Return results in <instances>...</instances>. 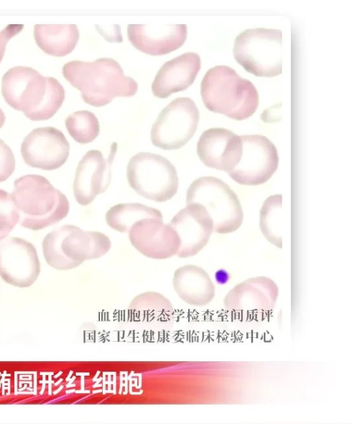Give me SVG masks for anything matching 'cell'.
<instances>
[{
  "mask_svg": "<svg viewBox=\"0 0 353 424\" xmlns=\"http://www.w3.org/2000/svg\"><path fill=\"white\" fill-rule=\"evenodd\" d=\"M63 75L81 91L86 103L95 107L104 106L117 97L134 96L138 90L137 83L111 58L70 61L63 65Z\"/></svg>",
  "mask_w": 353,
  "mask_h": 424,
  "instance_id": "1",
  "label": "cell"
},
{
  "mask_svg": "<svg viewBox=\"0 0 353 424\" xmlns=\"http://www.w3.org/2000/svg\"><path fill=\"white\" fill-rule=\"evenodd\" d=\"M12 198L19 223L32 230H42L63 219L70 210L65 194L43 176L27 174L14 181Z\"/></svg>",
  "mask_w": 353,
  "mask_h": 424,
  "instance_id": "2",
  "label": "cell"
},
{
  "mask_svg": "<svg viewBox=\"0 0 353 424\" xmlns=\"http://www.w3.org/2000/svg\"><path fill=\"white\" fill-rule=\"evenodd\" d=\"M201 95L210 111L239 121L251 117L259 103L253 83L227 65H216L207 71L201 83Z\"/></svg>",
  "mask_w": 353,
  "mask_h": 424,
  "instance_id": "3",
  "label": "cell"
},
{
  "mask_svg": "<svg viewBox=\"0 0 353 424\" xmlns=\"http://www.w3.org/2000/svg\"><path fill=\"white\" fill-rule=\"evenodd\" d=\"M111 248L110 239L96 231H83L65 225L49 232L43 239V256L48 265L60 270L75 268L84 261L105 255Z\"/></svg>",
  "mask_w": 353,
  "mask_h": 424,
  "instance_id": "4",
  "label": "cell"
},
{
  "mask_svg": "<svg viewBox=\"0 0 353 424\" xmlns=\"http://www.w3.org/2000/svg\"><path fill=\"white\" fill-rule=\"evenodd\" d=\"M186 203L203 206L212 221L213 231L219 234L233 232L243 222V210L237 195L216 177L195 179L187 190Z\"/></svg>",
  "mask_w": 353,
  "mask_h": 424,
  "instance_id": "5",
  "label": "cell"
},
{
  "mask_svg": "<svg viewBox=\"0 0 353 424\" xmlns=\"http://www.w3.org/2000/svg\"><path fill=\"white\" fill-rule=\"evenodd\" d=\"M282 32L263 28L248 29L235 39L233 55L247 72L272 77L282 72Z\"/></svg>",
  "mask_w": 353,
  "mask_h": 424,
  "instance_id": "6",
  "label": "cell"
},
{
  "mask_svg": "<svg viewBox=\"0 0 353 424\" xmlns=\"http://www.w3.org/2000/svg\"><path fill=\"white\" fill-rule=\"evenodd\" d=\"M126 176L130 186L140 196L156 202L171 199L177 192L175 167L165 157L139 152L128 161Z\"/></svg>",
  "mask_w": 353,
  "mask_h": 424,
  "instance_id": "7",
  "label": "cell"
},
{
  "mask_svg": "<svg viewBox=\"0 0 353 424\" xmlns=\"http://www.w3.org/2000/svg\"><path fill=\"white\" fill-rule=\"evenodd\" d=\"M199 121L194 102L188 97L176 98L161 111L153 123L151 141L165 150L181 148L194 134Z\"/></svg>",
  "mask_w": 353,
  "mask_h": 424,
  "instance_id": "8",
  "label": "cell"
},
{
  "mask_svg": "<svg viewBox=\"0 0 353 424\" xmlns=\"http://www.w3.org/2000/svg\"><path fill=\"white\" fill-rule=\"evenodd\" d=\"M242 154L229 176L245 185H258L268 181L279 165L277 150L266 137L259 134L241 137Z\"/></svg>",
  "mask_w": 353,
  "mask_h": 424,
  "instance_id": "9",
  "label": "cell"
},
{
  "mask_svg": "<svg viewBox=\"0 0 353 424\" xmlns=\"http://www.w3.org/2000/svg\"><path fill=\"white\" fill-rule=\"evenodd\" d=\"M40 270L37 252L31 243L14 236L0 240V276L6 283L19 287H30Z\"/></svg>",
  "mask_w": 353,
  "mask_h": 424,
  "instance_id": "10",
  "label": "cell"
},
{
  "mask_svg": "<svg viewBox=\"0 0 353 424\" xmlns=\"http://www.w3.org/2000/svg\"><path fill=\"white\" fill-rule=\"evenodd\" d=\"M21 153L29 166L44 170L59 168L67 161L70 144L62 132L54 127L32 130L23 139Z\"/></svg>",
  "mask_w": 353,
  "mask_h": 424,
  "instance_id": "11",
  "label": "cell"
},
{
  "mask_svg": "<svg viewBox=\"0 0 353 424\" xmlns=\"http://www.w3.org/2000/svg\"><path fill=\"white\" fill-rule=\"evenodd\" d=\"M116 151L117 143H114L107 159L98 150H90L82 157L73 182V192L79 204L88 205L106 191L111 181V166Z\"/></svg>",
  "mask_w": 353,
  "mask_h": 424,
  "instance_id": "12",
  "label": "cell"
},
{
  "mask_svg": "<svg viewBox=\"0 0 353 424\" xmlns=\"http://www.w3.org/2000/svg\"><path fill=\"white\" fill-rule=\"evenodd\" d=\"M46 77L34 69L16 66L3 76L1 93L12 108L26 113L41 102L46 90Z\"/></svg>",
  "mask_w": 353,
  "mask_h": 424,
  "instance_id": "13",
  "label": "cell"
},
{
  "mask_svg": "<svg viewBox=\"0 0 353 424\" xmlns=\"http://www.w3.org/2000/svg\"><path fill=\"white\" fill-rule=\"evenodd\" d=\"M133 247L144 256L165 259L176 254L179 239L170 224L163 219H143L133 224L128 231Z\"/></svg>",
  "mask_w": 353,
  "mask_h": 424,
  "instance_id": "14",
  "label": "cell"
},
{
  "mask_svg": "<svg viewBox=\"0 0 353 424\" xmlns=\"http://www.w3.org/2000/svg\"><path fill=\"white\" fill-rule=\"evenodd\" d=\"M170 225L179 236V246L176 254L179 258L196 254L208 243L213 232L210 216L197 203L187 205L174 216Z\"/></svg>",
  "mask_w": 353,
  "mask_h": 424,
  "instance_id": "15",
  "label": "cell"
},
{
  "mask_svg": "<svg viewBox=\"0 0 353 424\" xmlns=\"http://www.w3.org/2000/svg\"><path fill=\"white\" fill-rule=\"evenodd\" d=\"M196 152L201 161L207 167L228 172L241 159V137L222 128L208 129L201 135Z\"/></svg>",
  "mask_w": 353,
  "mask_h": 424,
  "instance_id": "16",
  "label": "cell"
},
{
  "mask_svg": "<svg viewBox=\"0 0 353 424\" xmlns=\"http://www.w3.org/2000/svg\"><path fill=\"white\" fill-rule=\"evenodd\" d=\"M128 37L136 49L152 56L163 55L182 46L187 38V26L130 24Z\"/></svg>",
  "mask_w": 353,
  "mask_h": 424,
  "instance_id": "17",
  "label": "cell"
},
{
  "mask_svg": "<svg viewBox=\"0 0 353 424\" xmlns=\"http://www.w3.org/2000/svg\"><path fill=\"white\" fill-rule=\"evenodd\" d=\"M201 68V59L195 52H186L165 62L152 83L153 94L165 99L191 85Z\"/></svg>",
  "mask_w": 353,
  "mask_h": 424,
  "instance_id": "18",
  "label": "cell"
},
{
  "mask_svg": "<svg viewBox=\"0 0 353 424\" xmlns=\"http://www.w3.org/2000/svg\"><path fill=\"white\" fill-rule=\"evenodd\" d=\"M173 286L178 296L191 305L208 299L214 292L212 283L206 272L194 265L177 269L173 277Z\"/></svg>",
  "mask_w": 353,
  "mask_h": 424,
  "instance_id": "19",
  "label": "cell"
},
{
  "mask_svg": "<svg viewBox=\"0 0 353 424\" xmlns=\"http://www.w3.org/2000/svg\"><path fill=\"white\" fill-rule=\"evenodd\" d=\"M34 38L37 46L46 54L63 57L77 46L79 33L76 25H35Z\"/></svg>",
  "mask_w": 353,
  "mask_h": 424,
  "instance_id": "20",
  "label": "cell"
},
{
  "mask_svg": "<svg viewBox=\"0 0 353 424\" xmlns=\"http://www.w3.org/2000/svg\"><path fill=\"white\" fill-rule=\"evenodd\" d=\"M149 218L163 219V216L159 210L139 203H119L105 214L107 224L120 232H127L137 221Z\"/></svg>",
  "mask_w": 353,
  "mask_h": 424,
  "instance_id": "21",
  "label": "cell"
},
{
  "mask_svg": "<svg viewBox=\"0 0 353 424\" xmlns=\"http://www.w3.org/2000/svg\"><path fill=\"white\" fill-rule=\"evenodd\" d=\"M281 210L282 195L270 196L261 207L259 221L263 236L279 248H282Z\"/></svg>",
  "mask_w": 353,
  "mask_h": 424,
  "instance_id": "22",
  "label": "cell"
},
{
  "mask_svg": "<svg viewBox=\"0 0 353 424\" xmlns=\"http://www.w3.org/2000/svg\"><path fill=\"white\" fill-rule=\"evenodd\" d=\"M65 123L69 134L81 144L92 142L99 134L98 119L88 110L74 112L66 118Z\"/></svg>",
  "mask_w": 353,
  "mask_h": 424,
  "instance_id": "23",
  "label": "cell"
},
{
  "mask_svg": "<svg viewBox=\"0 0 353 424\" xmlns=\"http://www.w3.org/2000/svg\"><path fill=\"white\" fill-rule=\"evenodd\" d=\"M46 90L39 104L32 110L24 113L32 121H43L52 117L61 108L65 90L54 78L46 77Z\"/></svg>",
  "mask_w": 353,
  "mask_h": 424,
  "instance_id": "24",
  "label": "cell"
},
{
  "mask_svg": "<svg viewBox=\"0 0 353 424\" xmlns=\"http://www.w3.org/2000/svg\"><path fill=\"white\" fill-rule=\"evenodd\" d=\"M19 222V214L11 194L0 189V240L4 239Z\"/></svg>",
  "mask_w": 353,
  "mask_h": 424,
  "instance_id": "25",
  "label": "cell"
},
{
  "mask_svg": "<svg viewBox=\"0 0 353 424\" xmlns=\"http://www.w3.org/2000/svg\"><path fill=\"white\" fill-rule=\"evenodd\" d=\"M15 169V159L10 147L0 139V182L8 179Z\"/></svg>",
  "mask_w": 353,
  "mask_h": 424,
  "instance_id": "26",
  "label": "cell"
},
{
  "mask_svg": "<svg viewBox=\"0 0 353 424\" xmlns=\"http://www.w3.org/2000/svg\"><path fill=\"white\" fill-rule=\"evenodd\" d=\"M97 32L108 42L121 43L123 38L119 25L96 24Z\"/></svg>",
  "mask_w": 353,
  "mask_h": 424,
  "instance_id": "27",
  "label": "cell"
},
{
  "mask_svg": "<svg viewBox=\"0 0 353 424\" xmlns=\"http://www.w3.org/2000/svg\"><path fill=\"white\" fill-rule=\"evenodd\" d=\"M23 28L22 24H9L0 31V63L9 40L18 34Z\"/></svg>",
  "mask_w": 353,
  "mask_h": 424,
  "instance_id": "28",
  "label": "cell"
},
{
  "mask_svg": "<svg viewBox=\"0 0 353 424\" xmlns=\"http://www.w3.org/2000/svg\"><path fill=\"white\" fill-rule=\"evenodd\" d=\"M228 276L225 272H219L216 274V280L219 284H224L228 281Z\"/></svg>",
  "mask_w": 353,
  "mask_h": 424,
  "instance_id": "29",
  "label": "cell"
},
{
  "mask_svg": "<svg viewBox=\"0 0 353 424\" xmlns=\"http://www.w3.org/2000/svg\"><path fill=\"white\" fill-rule=\"evenodd\" d=\"M6 121V117L3 112L0 108V128L3 125Z\"/></svg>",
  "mask_w": 353,
  "mask_h": 424,
  "instance_id": "30",
  "label": "cell"
}]
</instances>
